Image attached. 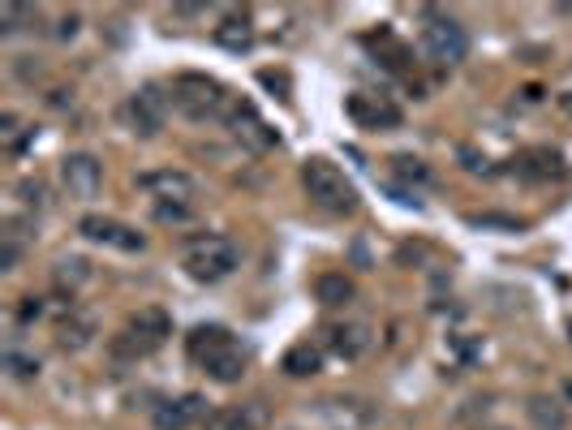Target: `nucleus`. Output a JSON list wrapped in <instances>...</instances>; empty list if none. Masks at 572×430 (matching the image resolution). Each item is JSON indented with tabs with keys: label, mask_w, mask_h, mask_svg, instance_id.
<instances>
[{
	"label": "nucleus",
	"mask_w": 572,
	"mask_h": 430,
	"mask_svg": "<svg viewBox=\"0 0 572 430\" xmlns=\"http://www.w3.org/2000/svg\"><path fill=\"white\" fill-rule=\"evenodd\" d=\"M233 91L224 82L207 78V74H177L173 78V104L185 112L190 121H224L233 108Z\"/></svg>",
	"instance_id": "obj_1"
},
{
	"label": "nucleus",
	"mask_w": 572,
	"mask_h": 430,
	"mask_svg": "<svg viewBox=\"0 0 572 430\" xmlns=\"http://www.w3.org/2000/svg\"><path fill=\"white\" fill-rule=\"evenodd\" d=\"M181 263H185V271H190V280L216 284V280L233 276V271L241 267V250H237V241H228L220 233H207V237H190V241H185Z\"/></svg>",
	"instance_id": "obj_2"
},
{
	"label": "nucleus",
	"mask_w": 572,
	"mask_h": 430,
	"mask_svg": "<svg viewBox=\"0 0 572 430\" xmlns=\"http://www.w3.org/2000/svg\"><path fill=\"white\" fill-rule=\"evenodd\" d=\"M302 185H306V194H310V203L314 207H323V211H336V215H349L357 207V190H353V181L340 172L332 160H323V155H314V160L302 164Z\"/></svg>",
	"instance_id": "obj_3"
},
{
	"label": "nucleus",
	"mask_w": 572,
	"mask_h": 430,
	"mask_svg": "<svg viewBox=\"0 0 572 430\" xmlns=\"http://www.w3.org/2000/svg\"><path fill=\"white\" fill-rule=\"evenodd\" d=\"M168 336H173V319H168L164 310L147 306V310L130 314V323H125V332L117 336L112 349H117L121 357H151L155 349H164Z\"/></svg>",
	"instance_id": "obj_4"
},
{
	"label": "nucleus",
	"mask_w": 572,
	"mask_h": 430,
	"mask_svg": "<svg viewBox=\"0 0 572 430\" xmlns=\"http://www.w3.org/2000/svg\"><path fill=\"white\" fill-rule=\"evenodd\" d=\"M422 52L431 56L435 65H461L469 56V35L465 26L448 18V13H426L422 18Z\"/></svg>",
	"instance_id": "obj_5"
},
{
	"label": "nucleus",
	"mask_w": 572,
	"mask_h": 430,
	"mask_svg": "<svg viewBox=\"0 0 572 430\" xmlns=\"http://www.w3.org/2000/svg\"><path fill=\"white\" fill-rule=\"evenodd\" d=\"M61 185L69 198H78V203H91V198L104 190V164L95 160V155L78 151V155H65L61 160Z\"/></svg>",
	"instance_id": "obj_6"
},
{
	"label": "nucleus",
	"mask_w": 572,
	"mask_h": 430,
	"mask_svg": "<svg viewBox=\"0 0 572 430\" xmlns=\"http://www.w3.org/2000/svg\"><path fill=\"white\" fill-rule=\"evenodd\" d=\"M78 233L87 241H95V246H108V250H121V254L147 250V237H142L138 228L121 224V220H108V215H87V220L78 224Z\"/></svg>",
	"instance_id": "obj_7"
},
{
	"label": "nucleus",
	"mask_w": 572,
	"mask_h": 430,
	"mask_svg": "<svg viewBox=\"0 0 572 430\" xmlns=\"http://www.w3.org/2000/svg\"><path fill=\"white\" fill-rule=\"evenodd\" d=\"M164 121H168V95L155 82L138 86V91L130 95V125H134V134L155 138L164 129Z\"/></svg>",
	"instance_id": "obj_8"
},
{
	"label": "nucleus",
	"mask_w": 572,
	"mask_h": 430,
	"mask_svg": "<svg viewBox=\"0 0 572 430\" xmlns=\"http://www.w3.org/2000/svg\"><path fill=\"white\" fill-rule=\"evenodd\" d=\"M138 190H147L151 198H160V203H185L190 207L194 194H198V181L181 168H155V172H142L138 177Z\"/></svg>",
	"instance_id": "obj_9"
},
{
	"label": "nucleus",
	"mask_w": 572,
	"mask_h": 430,
	"mask_svg": "<svg viewBox=\"0 0 572 430\" xmlns=\"http://www.w3.org/2000/svg\"><path fill=\"white\" fill-rule=\"evenodd\" d=\"M207 396L203 392H185V396H173L164 405H155V430H190L198 422H207Z\"/></svg>",
	"instance_id": "obj_10"
},
{
	"label": "nucleus",
	"mask_w": 572,
	"mask_h": 430,
	"mask_svg": "<svg viewBox=\"0 0 572 430\" xmlns=\"http://www.w3.org/2000/svg\"><path fill=\"white\" fill-rule=\"evenodd\" d=\"M267 422H271L267 400H237V405L211 409L203 430H263Z\"/></svg>",
	"instance_id": "obj_11"
},
{
	"label": "nucleus",
	"mask_w": 572,
	"mask_h": 430,
	"mask_svg": "<svg viewBox=\"0 0 572 430\" xmlns=\"http://www.w3.org/2000/svg\"><path fill=\"white\" fill-rule=\"evenodd\" d=\"M345 112L362 125V129H396L400 125V108L383 95H366V91H353L345 99Z\"/></svg>",
	"instance_id": "obj_12"
},
{
	"label": "nucleus",
	"mask_w": 572,
	"mask_h": 430,
	"mask_svg": "<svg viewBox=\"0 0 572 430\" xmlns=\"http://www.w3.org/2000/svg\"><path fill=\"white\" fill-rule=\"evenodd\" d=\"M224 125H233L237 129V138H246L254 151H267V147H276V134H271V129L259 121V112H254V104L250 99H233V108H228V117H224Z\"/></svg>",
	"instance_id": "obj_13"
},
{
	"label": "nucleus",
	"mask_w": 572,
	"mask_h": 430,
	"mask_svg": "<svg viewBox=\"0 0 572 430\" xmlns=\"http://www.w3.org/2000/svg\"><path fill=\"white\" fill-rule=\"evenodd\" d=\"M246 366H250V353L241 349L237 340H228V344H220V349L203 362V375L211 383H237L241 375H246Z\"/></svg>",
	"instance_id": "obj_14"
},
{
	"label": "nucleus",
	"mask_w": 572,
	"mask_h": 430,
	"mask_svg": "<svg viewBox=\"0 0 572 430\" xmlns=\"http://www.w3.org/2000/svg\"><path fill=\"white\" fill-rule=\"evenodd\" d=\"M512 172L521 181H551V177H564V164H560V151L551 147H534V151H521L512 160Z\"/></svg>",
	"instance_id": "obj_15"
},
{
	"label": "nucleus",
	"mask_w": 572,
	"mask_h": 430,
	"mask_svg": "<svg viewBox=\"0 0 572 430\" xmlns=\"http://www.w3.org/2000/svg\"><path fill=\"white\" fill-rule=\"evenodd\" d=\"M314 413H319V418H332V426L340 430H353V426H366L370 418H375V413L366 409V400H353V396H327V400H319V405H314Z\"/></svg>",
	"instance_id": "obj_16"
},
{
	"label": "nucleus",
	"mask_w": 572,
	"mask_h": 430,
	"mask_svg": "<svg viewBox=\"0 0 572 430\" xmlns=\"http://www.w3.org/2000/svg\"><path fill=\"white\" fill-rule=\"evenodd\" d=\"M233 340V332H228V327H220V323H198L190 336H185V353H190V362H198L203 366L211 353L220 349V344H228Z\"/></svg>",
	"instance_id": "obj_17"
},
{
	"label": "nucleus",
	"mask_w": 572,
	"mask_h": 430,
	"mask_svg": "<svg viewBox=\"0 0 572 430\" xmlns=\"http://www.w3.org/2000/svg\"><path fill=\"white\" fill-rule=\"evenodd\" d=\"M280 370H284L289 379H310V375H319V370H323V349H319V344H310V340L293 344V349L280 357Z\"/></svg>",
	"instance_id": "obj_18"
},
{
	"label": "nucleus",
	"mask_w": 572,
	"mask_h": 430,
	"mask_svg": "<svg viewBox=\"0 0 572 430\" xmlns=\"http://www.w3.org/2000/svg\"><path fill=\"white\" fill-rule=\"evenodd\" d=\"M216 43L224 52H250L254 48V22L250 13H228V18L216 26Z\"/></svg>",
	"instance_id": "obj_19"
},
{
	"label": "nucleus",
	"mask_w": 572,
	"mask_h": 430,
	"mask_svg": "<svg viewBox=\"0 0 572 430\" xmlns=\"http://www.w3.org/2000/svg\"><path fill=\"white\" fill-rule=\"evenodd\" d=\"M353 280L345 276V271H323L319 280H314V301L327 310H340V306H349L353 301Z\"/></svg>",
	"instance_id": "obj_20"
},
{
	"label": "nucleus",
	"mask_w": 572,
	"mask_h": 430,
	"mask_svg": "<svg viewBox=\"0 0 572 430\" xmlns=\"http://www.w3.org/2000/svg\"><path fill=\"white\" fill-rule=\"evenodd\" d=\"M327 340H332V349L340 353V357H362L366 349H370V327L366 323H332L327 327Z\"/></svg>",
	"instance_id": "obj_21"
},
{
	"label": "nucleus",
	"mask_w": 572,
	"mask_h": 430,
	"mask_svg": "<svg viewBox=\"0 0 572 430\" xmlns=\"http://www.w3.org/2000/svg\"><path fill=\"white\" fill-rule=\"evenodd\" d=\"M91 340H95V319H91V314L69 310V319L61 323V332H56V344L69 349V353H78V349H87Z\"/></svg>",
	"instance_id": "obj_22"
},
{
	"label": "nucleus",
	"mask_w": 572,
	"mask_h": 430,
	"mask_svg": "<svg viewBox=\"0 0 572 430\" xmlns=\"http://www.w3.org/2000/svg\"><path fill=\"white\" fill-rule=\"evenodd\" d=\"M525 413H529V422H534V430H564L568 426L564 405H555V400H547V396H534L525 405Z\"/></svg>",
	"instance_id": "obj_23"
},
{
	"label": "nucleus",
	"mask_w": 572,
	"mask_h": 430,
	"mask_svg": "<svg viewBox=\"0 0 572 430\" xmlns=\"http://www.w3.org/2000/svg\"><path fill=\"white\" fill-rule=\"evenodd\" d=\"M469 228H499V233H525V220H517V215H469Z\"/></svg>",
	"instance_id": "obj_24"
},
{
	"label": "nucleus",
	"mask_w": 572,
	"mask_h": 430,
	"mask_svg": "<svg viewBox=\"0 0 572 430\" xmlns=\"http://www.w3.org/2000/svg\"><path fill=\"white\" fill-rule=\"evenodd\" d=\"M87 276H91L87 258H61V263H56V280H61V284H78Z\"/></svg>",
	"instance_id": "obj_25"
},
{
	"label": "nucleus",
	"mask_w": 572,
	"mask_h": 430,
	"mask_svg": "<svg viewBox=\"0 0 572 430\" xmlns=\"http://www.w3.org/2000/svg\"><path fill=\"white\" fill-rule=\"evenodd\" d=\"M5 366H9V375H18V379L39 375V362H35V357H26V353H18V349L5 353Z\"/></svg>",
	"instance_id": "obj_26"
},
{
	"label": "nucleus",
	"mask_w": 572,
	"mask_h": 430,
	"mask_svg": "<svg viewBox=\"0 0 572 430\" xmlns=\"http://www.w3.org/2000/svg\"><path fill=\"white\" fill-rule=\"evenodd\" d=\"M392 168L400 172V177H409V181H431V168H426L422 160H409V155H396V160H392Z\"/></svg>",
	"instance_id": "obj_27"
},
{
	"label": "nucleus",
	"mask_w": 572,
	"mask_h": 430,
	"mask_svg": "<svg viewBox=\"0 0 572 430\" xmlns=\"http://www.w3.org/2000/svg\"><path fill=\"white\" fill-rule=\"evenodd\" d=\"M194 215V207H185V203H155V220L160 224H185Z\"/></svg>",
	"instance_id": "obj_28"
},
{
	"label": "nucleus",
	"mask_w": 572,
	"mask_h": 430,
	"mask_svg": "<svg viewBox=\"0 0 572 430\" xmlns=\"http://www.w3.org/2000/svg\"><path fill=\"white\" fill-rule=\"evenodd\" d=\"M18 258H22V246L13 241V233L0 237V271H18Z\"/></svg>",
	"instance_id": "obj_29"
},
{
	"label": "nucleus",
	"mask_w": 572,
	"mask_h": 430,
	"mask_svg": "<svg viewBox=\"0 0 572 430\" xmlns=\"http://www.w3.org/2000/svg\"><path fill=\"white\" fill-rule=\"evenodd\" d=\"M39 314H44V301H39V297H22V306H18V319H22V323H35Z\"/></svg>",
	"instance_id": "obj_30"
},
{
	"label": "nucleus",
	"mask_w": 572,
	"mask_h": 430,
	"mask_svg": "<svg viewBox=\"0 0 572 430\" xmlns=\"http://www.w3.org/2000/svg\"><path fill=\"white\" fill-rule=\"evenodd\" d=\"M259 82L271 86V91H280V99H289V78H284V74H271V69H263Z\"/></svg>",
	"instance_id": "obj_31"
},
{
	"label": "nucleus",
	"mask_w": 572,
	"mask_h": 430,
	"mask_svg": "<svg viewBox=\"0 0 572 430\" xmlns=\"http://www.w3.org/2000/svg\"><path fill=\"white\" fill-rule=\"evenodd\" d=\"M56 35H61V39H74V35H78V13H65V18H61V31H56Z\"/></svg>",
	"instance_id": "obj_32"
},
{
	"label": "nucleus",
	"mask_w": 572,
	"mask_h": 430,
	"mask_svg": "<svg viewBox=\"0 0 572 430\" xmlns=\"http://www.w3.org/2000/svg\"><path fill=\"white\" fill-rule=\"evenodd\" d=\"M564 396H568V400H572V383H564Z\"/></svg>",
	"instance_id": "obj_33"
},
{
	"label": "nucleus",
	"mask_w": 572,
	"mask_h": 430,
	"mask_svg": "<svg viewBox=\"0 0 572 430\" xmlns=\"http://www.w3.org/2000/svg\"><path fill=\"white\" fill-rule=\"evenodd\" d=\"M568 340H572V319H568Z\"/></svg>",
	"instance_id": "obj_34"
}]
</instances>
